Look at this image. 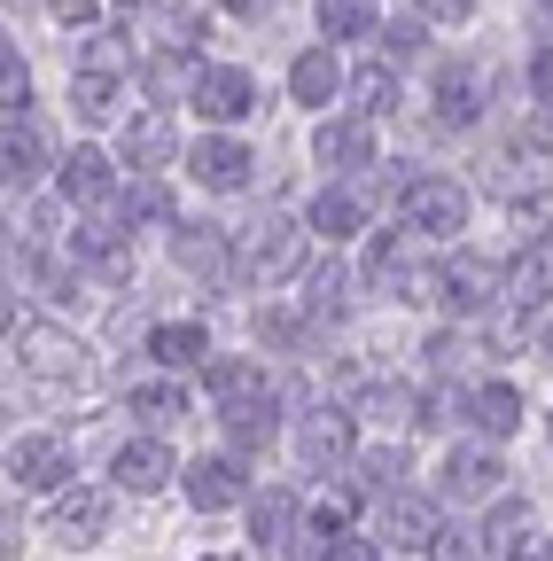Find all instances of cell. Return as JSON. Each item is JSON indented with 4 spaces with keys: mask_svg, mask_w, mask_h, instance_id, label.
<instances>
[{
    "mask_svg": "<svg viewBox=\"0 0 553 561\" xmlns=\"http://www.w3.org/2000/svg\"><path fill=\"white\" fill-rule=\"evenodd\" d=\"M398 227L452 242V234L468 227V187L445 180V172H405V180H398Z\"/></svg>",
    "mask_w": 553,
    "mask_h": 561,
    "instance_id": "cell-1",
    "label": "cell"
},
{
    "mask_svg": "<svg viewBox=\"0 0 553 561\" xmlns=\"http://www.w3.org/2000/svg\"><path fill=\"white\" fill-rule=\"evenodd\" d=\"M297 265H304V227L297 219H257L234 242V280H250V289H273V280H289Z\"/></svg>",
    "mask_w": 553,
    "mask_h": 561,
    "instance_id": "cell-2",
    "label": "cell"
},
{
    "mask_svg": "<svg viewBox=\"0 0 553 561\" xmlns=\"http://www.w3.org/2000/svg\"><path fill=\"white\" fill-rule=\"evenodd\" d=\"M187 102H195L203 125H242V117L257 110V79H250L242 62H203L195 87H187Z\"/></svg>",
    "mask_w": 553,
    "mask_h": 561,
    "instance_id": "cell-3",
    "label": "cell"
},
{
    "mask_svg": "<svg viewBox=\"0 0 553 561\" xmlns=\"http://www.w3.org/2000/svg\"><path fill=\"white\" fill-rule=\"evenodd\" d=\"M499 297H507V273H499V265H483V257H452V265H437V305H445V312L483 320Z\"/></svg>",
    "mask_w": 553,
    "mask_h": 561,
    "instance_id": "cell-4",
    "label": "cell"
},
{
    "mask_svg": "<svg viewBox=\"0 0 553 561\" xmlns=\"http://www.w3.org/2000/svg\"><path fill=\"white\" fill-rule=\"evenodd\" d=\"M250 149L234 133H203L195 149H187V172H195V187H211V195H234V187H250Z\"/></svg>",
    "mask_w": 553,
    "mask_h": 561,
    "instance_id": "cell-5",
    "label": "cell"
},
{
    "mask_svg": "<svg viewBox=\"0 0 553 561\" xmlns=\"http://www.w3.org/2000/svg\"><path fill=\"white\" fill-rule=\"evenodd\" d=\"M9 351H16L24 367H39V375H79V367H87V351H79L71 335H62V328L16 320V312H9Z\"/></svg>",
    "mask_w": 553,
    "mask_h": 561,
    "instance_id": "cell-6",
    "label": "cell"
},
{
    "mask_svg": "<svg viewBox=\"0 0 553 561\" xmlns=\"http://www.w3.org/2000/svg\"><path fill=\"white\" fill-rule=\"evenodd\" d=\"M71 257H79V273L125 280V273H133V227H125V219H87V227L71 234Z\"/></svg>",
    "mask_w": 553,
    "mask_h": 561,
    "instance_id": "cell-7",
    "label": "cell"
},
{
    "mask_svg": "<svg viewBox=\"0 0 553 561\" xmlns=\"http://www.w3.org/2000/svg\"><path fill=\"white\" fill-rule=\"evenodd\" d=\"M187 500H195V515L242 507V500H250V476H242V460H234V453H211V460H195V468H187Z\"/></svg>",
    "mask_w": 553,
    "mask_h": 561,
    "instance_id": "cell-8",
    "label": "cell"
},
{
    "mask_svg": "<svg viewBox=\"0 0 553 561\" xmlns=\"http://www.w3.org/2000/svg\"><path fill=\"white\" fill-rule=\"evenodd\" d=\"M352 405H312L304 421H297V453L312 460V468H335V460H352Z\"/></svg>",
    "mask_w": 553,
    "mask_h": 561,
    "instance_id": "cell-9",
    "label": "cell"
},
{
    "mask_svg": "<svg viewBox=\"0 0 553 561\" xmlns=\"http://www.w3.org/2000/svg\"><path fill=\"white\" fill-rule=\"evenodd\" d=\"M437 476H445V500L460 507V500H492L507 468H499V453H492V445H452Z\"/></svg>",
    "mask_w": 553,
    "mask_h": 561,
    "instance_id": "cell-10",
    "label": "cell"
},
{
    "mask_svg": "<svg viewBox=\"0 0 553 561\" xmlns=\"http://www.w3.org/2000/svg\"><path fill=\"white\" fill-rule=\"evenodd\" d=\"M110 491H55V507H47V530L62 538V546H87V538H102L110 530Z\"/></svg>",
    "mask_w": 553,
    "mask_h": 561,
    "instance_id": "cell-11",
    "label": "cell"
},
{
    "mask_svg": "<svg viewBox=\"0 0 553 561\" xmlns=\"http://www.w3.org/2000/svg\"><path fill=\"white\" fill-rule=\"evenodd\" d=\"M437 530H445L437 523V500H422V491H405V483L382 491V538L390 546H437Z\"/></svg>",
    "mask_w": 553,
    "mask_h": 561,
    "instance_id": "cell-12",
    "label": "cell"
},
{
    "mask_svg": "<svg viewBox=\"0 0 553 561\" xmlns=\"http://www.w3.org/2000/svg\"><path fill=\"white\" fill-rule=\"evenodd\" d=\"M9 476L24 491H62V476H71V445H62V437H16L9 445Z\"/></svg>",
    "mask_w": 553,
    "mask_h": 561,
    "instance_id": "cell-13",
    "label": "cell"
},
{
    "mask_svg": "<svg viewBox=\"0 0 553 561\" xmlns=\"http://www.w3.org/2000/svg\"><path fill=\"white\" fill-rule=\"evenodd\" d=\"M312 157H320L327 172H352V164H375V125H367V110H359V117H327V125L312 133Z\"/></svg>",
    "mask_w": 553,
    "mask_h": 561,
    "instance_id": "cell-14",
    "label": "cell"
},
{
    "mask_svg": "<svg viewBox=\"0 0 553 561\" xmlns=\"http://www.w3.org/2000/svg\"><path fill=\"white\" fill-rule=\"evenodd\" d=\"M335 94H343V62H335V39H320V47H304V55L289 62V102L327 110Z\"/></svg>",
    "mask_w": 553,
    "mask_h": 561,
    "instance_id": "cell-15",
    "label": "cell"
},
{
    "mask_svg": "<svg viewBox=\"0 0 553 561\" xmlns=\"http://www.w3.org/2000/svg\"><path fill=\"white\" fill-rule=\"evenodd\" d=\"M507 297H515V305H545V297H553V227H530V242L515 250Z\"/></svg>",
    "mask_w": 553,
    "mask_h": 561,
    "instance_id": "cell-16",
    "label": "cell"
},
{
    "mask_svg": "<svg viewBox=\"0 0 553 561\" xmlns=\"http://www.w3.org/2000/svg\"><path fill=\"white\" fill-rule=\"evenodd\" d=\"M475 117H483V70L475 62H445L437 70V125L468 133Z\"/></svg>",
    "mask_w": 553,
    "mask_h": 561,
    "instance_id": "cell-17",
    "label": "cell"
},
{
    "mask_svg": "<svg viewBox=\"0 0 553 561\" xmlns=\"http://www.w3.org/2000/svg\"><path fill=\"white\" fill-rule=\"evenodd\" d=\"M0 172H9V195H16V187H32V180L47 172V133H39L24 110H9V140H0Z\"/></svg>",
    "mask_w": 553,
    "mask_h": 561,
    "instance_id": "cell-18",
    "label": "cell"
},
{
    "mask_svg": "<svg viewBox=\"0 0 553 561\" xmlns=\"http://www.w3.org/2000/svg\"><path fill=\"white\" fill-rule=\"evenodd\" d=\"M203 390L219 398V413H234V405H265V398H273V382H265L257 359H211V367H203Z\"/></svg>",
    "mask_w": 553,
    "mask_h": 561,
    "instance_id": "cell-19",
    "label": "cell"
},
{
    "mask_svg": "<svg viewBox=\"0 0 553 561\" xmlns=\"http://www.w3.org/2000/svg\"><path fill=\"white\" fill-rule=\"evenodd\" d=\"M149 359L157 367H211V335H203V320H157L149 328Z\"/></svg>",
    "mask_w": 553,
    "mask_h": 561,
    "instance_id": "cell-20",
    "label": "cell"
},
{
    "mask_svg": "<svg viewBox=\"0 0 553 561\" xmlns=\"http://www.w3.org/2000/svg\"><path fill=\"white\" fill-rule=\"evenodd\" d=\"M172 257H180V273L234 280V250H227V234H219V227H180V234H172Z\"/></svg>",
    "mask_w": 553,
    "mask_h": 561,
    "instance_id": "cell-21",
    "label": "cell"
},
{
    "mask_svg": "<svg viewBox=\"0 0 553 561\" xmlns=\"http://www.w3.org/2000/svg\"><path fill=\"white\" fill-rule=\"evenodd\" d=\"M250 538H257V553L297 546V491H257L250 500Z\"/></svg>",
    "mask_w": 553,
    "mask_h": 561,
    "instance_id": "cell-22",
    "label": "cell"
},
{
    "mask_svg": "<svg viewBox=\"0 0 553 561\" xmlns=\"http://www.w3.org/2000/svg\"><path fill=\"white\" fill-rule=\"evenodd\" d=\"M125 164H133V172H157V164H172V117H164V110L125 117Z\"/></svg>",
    "mask_w": 553,
    "mask_h": 561,
    "instance_id": "cell-23",
    "label": "cell"
},
{
    "mask_svg": "<svg viewBox=\"0 0 553 561\" xmlns=\"http://www.w3.org/2000/svg\"><path fill=\"white\" fill-rule=\"evenodd\" d=\"M164 483H172V453L157 437H141V445L117 453V491H141V500H149V491H164Z\"/></svg>",
    "mask_w": 553,
    "mask_h": 561,
    "instance_id": "cell-24",
    "label": "cell"
},
{
    "mask_svg": "<svg viewBox=\"0 0 553 561\" xmlns=\"http://www.w3.org/2000/svg\"><path fill=\"white\" fill-rule=\"evenodd\" d=\"M468 421H475V430L492 437V445L515 437V430H522V390H515V382H483L475 405H468Z\"/></svg>",
    "mask_w": 553,
    "mask_h": 561,
    "instance_id": "cell-25",
    "label": "cell"
},
{
    "mask_svg": "<svg viewBox=\"0 0 553 561\" xmlns=\"http://www.w3.org/2000/svg\"><path fill=\"white\" fill-rule=\"evenodd\" d=\"M367 227V203L352 195V187H320V203H312V234L320 242H352Z\"/></svg>",
    "mask_w": 553,
    "mask_h": 561,
    "instance_id": "cell-26",
    "label": "cell"
},
{
    "mask_svg": "<svg viewBox=\"0 0 553 561\" xmlns=\"http://www.w3.org/2000/svg\"><path fill=\"white\" fill-rule=\"evenodd\" d=\"M382 32V9L375 0H320V39H375Z\"/></svg>",
    "mask_w": 553,
    "mask_h": 561,
    "instance_id": "cell-27",
    "label": "cell"
},
{
    "mask_svg": "<svg viewBox=\"0 0 553 561\" xmlns=\"http://www.w3.org/2000/svg\"><path fill=\"white\" fill-rule=\"evenodd\" d=\"M352 413H359V421H382V430H405V421H422V413H413V390H405V382H367V390L352 398Z\"/></svg>",
    "mask_w": 553,
    "mask_h": 561,
    "instance_id": "cell-28",
    "label": "cell"
},
{
    "mask_svg": "<svg viewBox=\"0 0 553 561\" xmlns=\"http://www.w3.org/2000/svg\"><path fill=\"white\" fill-rule=\"evenodd\" d=\"M343 305H352V273H343V265H312L304 273V312L312 320H343Z\"/></svg>",
    "mask_w": 553,
    "mask_h": 561,
    "instance_id": "cell-29",
    "label": "cell"
},
{
    "mask_svg": "<svg viewBox=\"0 0 553 561\" xmlns=\"http://www.w3.org/2000/svg\"><path fill=\"white\" fill-rule=\"evenodd\" d=\"M71 110L87 125H110L117 117V70H79V79H71Z\"/></svg>",
    "mask_w": 553,
    "mask_h": 561,
    "instance_id": "cell-30",
    "label": "cell"
},
{
    "mask_svg": "<svg viewBox=\"0 0 553 561\" xmlns=\"http://www.w3.org/2000/svg\"><path fill=\"white\" fill-rule=\"evenodd\" d=\"M62 195H71V203H102V195H110V157H102V149L62 157Z\"/></svg>",
    "mask_w": 553,
    "mask_h": 561,
    "instance_id": "cell-31",
    "label": "cell"
},
{
    "mask_svg": "<svg viewBox=\"0 0 553 561\" xmlns=\"http://www.w3.org/2000/svg\"><path fill=\"white\" fill-rule=\"evenodd\" d=\"M219 421H227L234 453H257V445H273V398H265V405H234V413H219Z\"/></svg>",
    "mask_w": 553,
    "mask_h": 561,
    "instance_id": "cell-32",
    "label": "cell"
},
{
    "mask_svg": "<svg viewBox=\"0 0 553 561\" xmlns=\"http://www.w3.org/2000/svg\"><path fill=\"white\" fill-rule=\"evenodd\" d=\"M133 413H141V421H172V413H187V390L180 382H133Z\"/></svg>",
    "mask_w": 553,
    "mask_h": 561,
    "instance_id": "cell-33",
    "label": "cell"
},
{
    "mask_svg": "<svg viewBox=\"0 0 553 561\" xmlns=\"http://www.w3.org/2000/svg\"><path fill=\"white\" fill-rule=\"evenodd\" d=\"M352 94H359V110L367 117H382V110H398V70H382V62H367L359 79H352Z\"/></svg>",
    "mask_w": 553,
    "mask_h": 561,
    "instance_id": "cell-34",
    "label": "cell"
},
{
    "mask_svg": "<svg viewBox=\"0 0 553 561\" xmlns=\"http://www.w3.org/2000/svg\"><path fill=\"white\" fill-rule=\"evenodd\" d=\"M359 483H367V491H398V483H405V453H398V445L359 453Z\"/></svg>",
    "mask_w": 553,
    "mask_h": 561,
    "instance_id": "cell-35",
    "label": "cell"
},
{
    "mask_svg": "<svg viewBox=\"0 0 553 561\" xmlns=\"http://www.w3.org/2000/svg\"><path fill=\"white\" fill-rule=\"evenodd\" d=\"M352 515H359L352 491H320V500H312V530H320V538H343V530H352Z\"/></svg>",
    "mask_w": 553,
    "mask_h": 561,
    "instance_id": "cell-36",
    "label": "cell"
},
{
    "mask_svg": "<svg viewBox=\"0 0 553 561\" xmlns=\"http://www.w3.org/2000/svg\"><path fill=\"white\" fill-rule=\"evenodd\" d=\"M375 39H382V62H413L422 55V16H390Z\"/></svg>",
    "mask_w": 553,
    "mask_h": 561,
    "instance_id": "cell-37",
    "label": "cell"
},
{
    "mask_svg": "<svg viewBox=\"0 0 553 561\" xmlns=\"http://www.w3.org/2000/svg\"><path fill=\"white\" fill-rule=\"evenodd\" d=\"M141 219H172V195H164L149 172H141V187L125 195V227H141Z\"/></svg>",
    "mask_w": 553,
    "mask_h": 561,
    "instance_id": "cell-38",
    "label": "cell"
},
{
    "mask_svg": "<svg viewBox=\"0 0 553 561\" xmlns=\"http://www.w3.org/2000/svg\"><path fill=\"white\" fill-rule=\"evenodd\" d=\"M94 47L79 55V70H125L133 62V47H125V32H87Z\"/></svg>",
    "mask_w": 553,
    "mask_h": 561,
    "instance_id": "cell-39",
    "label": "cell"
},
{
    "mask_svg": "<svg viewBox=\"0 0 553 561\" xmlns=\"http://www.w3.org/2000/svg\"><path fill=\"white\" fill-rule=\"evenodd\" d=\"M0 102H9V110H24V102H32V70H24V55H16V47L0 55Z\"/></svg>",
    "mask_w": 553,
    "mask_h": 561,
    "instance_id": "cell-40",
    "label": "cell"
},
{
    "mask_svg": "<svg viewBox=\"0 0 553 561\" xmlns=\"http://www.w3.org/2000/svg\"><path fill=\"white\" fill-rule=\"evenodd\" d=\"M320 561H382V538H320Z\"/></svg>",
    "mask_w": 553,
    "mask_h": 561,
    "instance_id": "cell-41",
    "label": "cell"
},
{
    "mask_svg": "<svg viewBox=\"0 0 553 561\" xmlns=\"http://www.w3.org/2000/svg\"><path fill=\"white\" fill-rule=\"evenodd\" d=\"M429 553H437V561H483L475 530H460V523H452V530H437V546H429Z\"/></svg>",
    "mask_w": 553,
    "mask_h": 561,
    "instance_id": "cell-42",
    "label": "cell"
},
{
    "mask_svg": "<svg viewBox=\"0 0 553 561\" xmlns=\"http://www.w3.org/2000/svg\"><path fill=\"white\" fill-rule=\"evenodd\" d=\"M499 561H553V538H530V530H507V538H499Z\"/></svg>",
    "mask_w": 553,
    "mask_h": 561,
    "instance_id": "cell-43",
    "label": "cell"
},
{
    "mask_svg": "<svg viewBox=\"0 0 553 561\" xmlns=\"http://www.w3.org/2000/svg\"><path fill=\"white\" fill-rule=\"evenodd\" d=\"M530 94H538V110H553V47L530 55Z\"/></svg>",
    "mask_w": 553,
    "mask_h": 561,
    "instance_id": "cell-44",
    "label": "cell"
},
{
    "mask_svg": "<svg viewBox=\"0 0 553 561\" xmlns=\"http://www.w3.org/2000/svg\"><path fill=\"white\" fill-rule=\"evenodd\" d=\"M422 16H437V24H468L475 16V0H413Z\"/></svg>",
    "mask_w": 553,
    "mask_h": 561,
    "instance_id": "cell-45",
    "label": "cell"
},
{
    "mask_svg": "<svg viewBox=\"0 0 553 561\" xmlns=\"http://www.w3.org/2000/svg\"><path fill=\"white\" fill-rule=\"evenodd\" d=\"M530 39L553 47V0H530Z\"/></svg>",
    "mask_w": 553,
    "mask_h": 561,
    "instance_id": "cell-46",
    "label": "cell"
},
{
    "mask_svg": "<svg viewBox=\"0 0 553 561\" xmlns=\"http://www.w3.org/2000/svg\"><path fill=\"white\" fill-rule=\"evenodd\" d=\"M55 16H62V24H94L102 0H55Z\"/></svg>",
    "mask_w": 553,
    "mask_h": 561,
    "instance_id": "cell-47",
    "label": "cell"
},
{
    "mask_svg": "<svg viewBox=\"0 0 553 561\" xmlns=\"http://www.w3.org/2000/svg\"><path fill=\"white\" fill-rule=\"evenodd\" d=\"M219 9H234V16H265L273 0H219Z\"/></svg>",
    "mask_w": 553,
    "mask_h": 561,
    "instance_id": "cell-48",
    "label": "cell"
}]
</instances>
